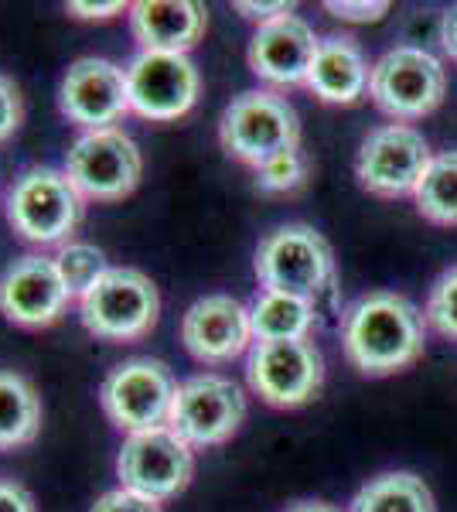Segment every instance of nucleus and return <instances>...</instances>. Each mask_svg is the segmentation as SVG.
Wrapping results in <instances>:
<instances>
[{"label":"nucleus","mask_w":457,"mask_h":512,"mask_svg":"<svg viewBox=\"0 0 457 512\" xmlns=\"http://www.w3.org/2000/svg\"><path fill=\"white\" fill-rule=\"evenodd\" d=\"M348 512H437V502L430 485L413 472H386L355 492Z\"/></svg>","instance_id":"obj_22"},{"label":"nucleus","mask_w":457,"mask_h":512,"mask_svg":"<svg viewBox=\"0 0 457 512\" xmlns=\"http://www.w3.org/2000/svg\"><path fill=\"white\" fill-rule=\"evenodd\" d=\"M447 72L440 59L413 45L389 48L382 59L372 65L369 96L386 117L393 120H420L434 113L444 103Z\"/></svg>","instance_id":"obj_9"},{"label":"nucleus","mask_w":457,"mask_h":512,"mask_svg":"<svg viewBox=\"0 0 457 512\" xmlns=\"http://www.w3.org/2000/svg\"><path fill=\"white\" fill-rule=\"evenodd\" d=\"M0 512H38L35 495L14 478H0Z\"/></svg>","instance_id":"obj_31"},{"label":"nucleus","mask_w":457,"mask_h":512,"mask_svg":"<svg viewBox=\"0 0 457 512\" xmlns=\"http://www.w3.org/2000/svg\"><path fill=\"white\" fill-rule=\"evenodd\" d=\"M89 512H164V509H161V502L144 499V495H137L130 489H120V485H116V489L99 495Z\"/></svg>","instance_id":"obj_28"},{"label":"nucleus","mask_w":457,"mask_h":512,"mask_svg":"<svg viewBox=\"0 0 457 512\" xmlns=\"http://www.w3.org/2000/svg\"><path fill=\"white\" fill-rule=\"evenodd\" d=\"M318 35L301 14H284V18L260 24L249 38L246 62L256 79L270 82L277 89L307 86L314 52H318Z\"/></svg>","instance_id":"obj_17"},{"label":"nucleus","mask_w":457,"mask_h":512,"mask_svg":"<svg viewBox=\"0 0 457 512\" xmlns=\"http://www.w3.org/2000/svg\"><path fill=\"white\" fill-rule=\"evenodd\" d=\"M314 311L311 301L301 297L263 291L249 308V325H253L256 342H297V338H311L314 328Z\"/></svg>","instance_id":"obj_21"},{"label":"nucleus","mask_w":457,"mask_h":512,"mask_svg":"<svg viewBox=\"0 0 457 512\" xmlns=\"http://www.w3.org/2000/svg\"><path fill=\"white\" fill-rule=\"evenodd\" d=\"M161 318L157 284L137 267H110L79 297V321L99 342H140Z\"/></svg>","instance_id":"obj_5"},{"label":"nucleus","mask_w":457,"mask_h":512,"mask_svg":"<svg viewBox=\"0 0 457 512\" xmlns=\"http://www.w3.org/2000/svg\"><path fill=\"white\" fill-rule=\"evenodd\" d=\"M324 11L331 14V18L338 21H355V24H369V21H382L389 14V0H376V4H369V0H362V4H352V0H328L324 4Z\"/></svg>","instance_id":"obj_29"},{"label":"nucleus","mask_w":457,"mask_h":512,"mask_svg":"<svg viewBox=\"0 0 457 512\" xmlns=\"http://www.w3.org/2000/svg\"><path fill=\"white\" fill-rule=\"evenodd\" d=\"M219 144L229 158L263 168L267 161L301 147V120L297 110L273 89H249L239 93L222 110Z\"/></svg>","instance_id":"obj_4"},{"label":"nucleus","mask_w":457,"mask_h":512,"mask_svg":"<svg viewBox=\"0 0 457 512\" xmlns=\"http://www.w3.org/2000/svg\"><path fill=\"white\" fill-rule=\"evenodd\" d=\"M440 45H444V52L451 55V62H457V7L444 18L440 24Z\"/></svg>","instance_id":"obj_33"},{"label":"nucleus","mask_w":457,"mask_h":512,"mask_svg":"<svg viewBox=\"0 0 457 512\" xmlns=\"http://www.w3.org/2000/svg\"><path fill=\"white\" fill-rule=\"evenodd\" d=\"M24 120V96L18 82L0 72V144H7L21 130Z\"/></svg>","instance_id":"obj_27"},{"label":"nucleus","mask_w":457,"mask_h":512,"mask_svg":"<svg viewBox=\"0 0 457 512\" xmlns=\"http://www.w3.org/2000/svg\"><path fill=\"white\" fill-rule=\"evenodd\" d=\"M174 393H178V379L168 369V362L137 355L106 373L103 386H99V407L116 431L127 437L168 427Z\"/></svg>","instance_id":"obj_6"},{"label":"nucleus","mask_w":457,"mask_h":512,"mask_svg":"<svg viewBox=\"0 0 457 512\" xmlns=\"http://www.w3.org/2000/svg\"><path fill=\"white\" fill-rule=\"evenodd\" d=\"M58 110L69 123L86 130H110L130 113L127 69L110 59H76L58 82Z\"/></svg>","instance_id":"obj_14"},{"label":"nucleus","mask_w":457,"mask_h":512,"mask_svg":"<svg viewBox=\"0 0 457 512\" xmlns=\"http://www.w3.org/2000/svg\"><path fill=\"white\" fill-rule=\"evenodd\" d=\"M417 212L434 226H457V151L434 154L417 188Z\"/></svg>","instance_id":"obj_23"},{"label":"nucleus","mask_w":457,"mask_h":512,"mask_svg":"<svg viewBox=\"0 0 457 512\" xmlns=\"http://www.w3.org/2000/svg\"><path fill=\"white\" fill-rule=\"evenodd\" d=\"M249 308L232 294H205L181 318V345L202 366H226L253 349Z\"/></svg>","instance_id":"obj_16"},{"label":"nucleus","mask_w":457,"mask_h":512,"mask_svg":"<svg viewBox=\"0 0 457 512\" xmlns=\"http://www.w3.org/2000/svg\"><path fill=\"white\" fill-rule=\"evenodd\" d=\"M307 181V158L304 151H287L280 158L267 161L263 168H256V188L263 195H287V192H297Z\"/></svg>","instance_id":"obj_25"},{"label":"nucleus","mask_w":457,"mask_h":512,"mask_svg":"<svg viewBox=\"0 0 457 512\" xmlns=\"http://www.w3.org/2000/svg\"><path fill=\"white\" fill-rule=\"evenodd\" d=\"M65 175L86 202H120L144 178V154L120 127L86 130L65 151Z\"/></svg>","instance_id":"obj_7"},{"label":"nucleus","mask_w":457,"mask_h":512,"mask_svg":"<svg viewBox=\"0 0 457 512\" xmlns=\"http://www.w3.org/2000/svg\"><path fill=\"white\" fill-rule=\"evenodd\" d=\"M253 270L263 291L290 294L314 304L335 284V253L314 226L287 222L260 239Z\"/></svg>","instance_id":"obj_3"},{"label":"nucleus","mask_w":457,"mask_h":512,"mask_svg":"<svg viewBox=\"0 0 457 512\" xmlns=\"http://www.w3.org/2000/svg\"><path fill=\"white\" fill-rule=\"evenodd\" d=\"M191 475H195V451L171 427L123 437L120 454H116L120 489H130L154 502H168L188 489Z\"/></svg>","instance_id":"obj_10"},{"label":"nucleus","mask_w":457,"mask_h":512,"mask_svg":"<svg viewBox=\"0 0 457 512\" xmlns=\"http://www.w3.org/2000/svg\"><path fill=\"white\" fill-rule=\"evenodd\" d=\"M209 28V11L195 0H137L130 4V35L140 52L188 55Z\"/></svg>","instance_id":"obj_18"},{"label":"nucleus","mask_w":457,"mask_h":512,"mask_svg":"<svg viewBox=\"0 0 457 512\" xmlns=\"http://www.w3.org/2000/svg\"><path fill=\"white\" fill-rule=\"evenodd\" d=\"M41 431V396L24 373L0 369V451L35 444Z\"/></svg>","instance_id":"obj_20"},{"label":"nucleus","mask_w":457,"mask_h":512,"mask_svg":"<svg viewBox=\"0 0 457 512\" xmlns=\"http://www.w3.org/2000/svg\"><path fill=\"white\" fill-rule=\"evenodd\" d=\"M72 294L65 291L52 256L24 253L0 274V315L18 328H52L62 321Z\"/></svg>","instance_id":"obj_15"},{"label":"nucleus","mask_w":457,"mask_h":512,"mask_svg":"<svg viewBox=\"0 0 457 512\" xmlns=\"http://www.w3.org/2000/svg\"><path fill=\"white\" fill-rule=\"evenodd\" d=\"M232 7H236L246 21H253L256 28H260V24H270V21L284 18V14H294V4H249V0H236Z\"/></svg>","instance_id":"obj_32"},{"label":"nucleus","mask_w":457,"mask_h":512,"mask_svg":"<svg viewBox=\"0 0 457 512\" xmlns=\"http://www.w3.org/2000/svg\"><path fill=\"white\" fill-rule=\"evenodd\" d=\"M430 161L434 154L420 130L406 127V123H386V127L369 130V137L362 140L355 175L369 195L403 198L417 195Z\"/></svg>","instance_id":"obj_12"},{"label":"nucleus","mask_w":457,"mask_h":512,"mask_svg":"<svg viewBox=\"0 0 457 512\" xmlns=\"http://www.w3.org/2000/svg\"><path fill=\"white\" fill-rule=\"evenodd\" d=\"M246 420V396L222 373H198L178 383L168 427L191 451L232 441Z\"/></svg>","instance_id":"obj_8"},{"label":"nucleus","mask_w":457,"mask_h":512,"mask_svg":"<svg viewBox=\"0 0 457 512\" xmlns=\"http://www.w3.org/2000/svg\"><path fill=\"white\" fill-rule=\"evenodd\" d=\"M249 390L267 407L297 410L324 386V359L311 338L297 342H253L246 359Z\"/></svg>","instance_id":"obj_11"},{"label":"nucleus","mask_w":457,"mask_h":512,"mask_svg":"<svg viewBox=\"0 0 457 512\" xmlns=\"http://www.w3.org/2000/svg\"><path fill=\"white\" fill-rule=\"evenodd\" d=\"M287 512H338V509L328 506V502H297V506H290Z\"/></svg>","instance_id":"obj_34"},{"label":"nucleus","mask_w":457,"mask_h":512,"mask_svg":"<svg viewBox=\"0 0 457 512\" xmlns=\"http://www.w3.org/2000/svg\"><path fill=\"white\" fill-rule=\"evenodd\" d=\"M52 260L58 267V277H62L65 291L72 294V301H79V297L110 270L106 253L99 250L96 243H86V239H69L65 246H58Z\"/></svg>","instance_id":"obj_24"},{"label":"nucleus","mask_w":457,"mask_h":512,"mask_svg":"<svg viewBox=\"0 0 457 512\" xmlns=\"http://www.w3.org/2000/svg\"><path fill=\"white\" fill-rule=\"evenodd\" d=\"M423 318H427V325L434 328L437 335L457 342V267L444 270V274L437 277V284L430 287Z\"/></svg>","instance_id":"obj_26"},{"label":"nucleus","mask_w":457,"mask_h":512,"mask_svg":"<svg viewBox=\"0 0 457 512\" xmlns=\"http://www.w3.org/2000/svg\"><path fill=\"white\" fill-rule=\"evenodd\" d=\"M4 216L31 246H65L86 216V198L58 168H24L4 195Z\"/></svg>","instance_id":"obj_2"},{"label":"nucleus","mask_w":457,"mask_h":512,"mask_svg":"<svg viewBox=\"0 0 457 512\" xmlns=\"http://www.w3.org/2000/svg\"><path fill=\"white\" fill-rule=\"evenodd\" d=\"M198 93H202V76L188 55L137 52L127 62L130 113L137 117L151 123L181 120L195 110Z\"/></svg>","instance_id":"obj_13"},{"label":"nucleus","mask_w":457,"mask_h":512,"mask_svg":"<svg viewBox=\"0 0 457 512\" xmlns=\"http://www.w3.org/2000/svg\"><path fill=\"white\" fill-rule=\"evenodd\" d=\"M65 11L72 14L76 21H110L116 14L130 11L123 0H110V4H93V0H72V4H65Z\"/></svg>","instance_id":"obj_30"},{"label":"nucleus","mask_w":457,"mask_h":512,"mask_svg":"<svg viewBox=\"0 0 457 512\" xmlns=\"http://www.w3.org/2000/svg\"><path fill=\"white\" fill-rule=\"evenodd\" d=\"M417 304L393 291L362 294L342 315L345 359L362 376H393L423 355L427 332Z\"/></svg>","instance_id":"obj_1"},{"label":"nucleus","mask_w":457,"mask_h":512,"mask_svg":"<svg viewBox=\"0 0 457 512\" xmlns=\"http://www.w3.org/2000/svg\"><path fill=\"white\" fill-rule=\"evenodd\" d=\"M369 76L372 69L359 41L352 35H324L307 72V89L324 103L352 106L369 89Z\"/></svg>","instance_id":"obj_19"}]
</instances>
